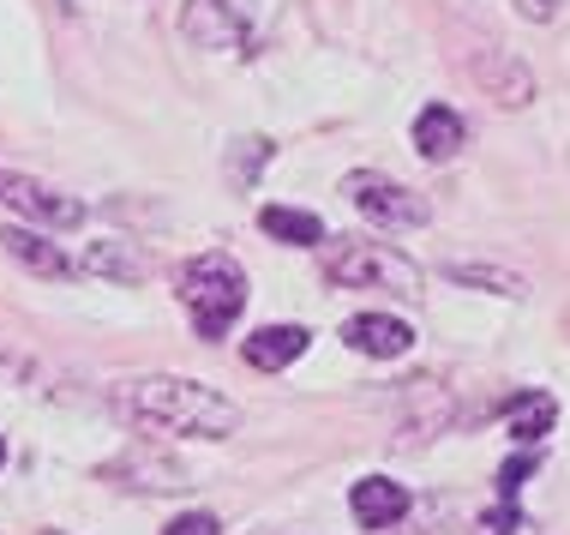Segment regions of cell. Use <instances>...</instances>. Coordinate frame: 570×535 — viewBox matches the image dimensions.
Segmentation results:
<instances>
[{
  "mask_svg": "<svg viewBox=\"0 0 570 535\" xmlns=\"http://www.w3.org/2000/svg\"><path fill=\"white\" fill-rule=\"evenodd\" d=\"M163 535H223V524H217L210 512H180V517H175V524H168Z\"/></svg>",
  "mask_w": 570,
  "mask_h": 535,
  "instance_id": "e0dca14e",
  "label": "cell"
},
{
  "mask_svg": "<svg viewBox=\"0 0 570 535\" xmlns=\"http://www.w3.org/2000/svg\"><path fill=\"white\" fill-rule=\"evenodd\" d=\"M552 421H559V397L552 391H522L511 403V439L517 446H541L552 434Z\"/></svg>",
  "mask_w": 570,
  "mask_h": 535,
  "instance_id": "9a60e30c",
  "label": "cell"
},
{
  "mask_svg": "<svg viewBox=\"0 0 570 535\" xmlns=\"http://www.w3.org/2000/svg\"><path fill=\"white\" fill-rule=\"evenodd\" d=\"M132 421L157 427V434H180V439H228L240 427V403L223 397L217 386H198V379H180V373H150V379H132L120 391Z\"/></svg>",
  "mask_w": 570,
  "mask_h": 535,
  "instance_id": "6da1fadb",
  "label": "cell"
},
{
  "mask_svg": "<svg viewBox=\"0 0 570 535\" xmlns=\"http://www.w3.org/2000/svg\"><path fill=\"white\" fill-rule=\"evenodd\" d=\"M348 506H354V517H361L366 529H391V524H403V517H409L414 494L403 481H391V476H366V481H354Z\"/></svg>",
  "mask_w": 570,
  "mask_h": 535,
  "instance_id": "9c48e42d",
  "label": "cell"
},
{
  "mask_svg": "<svg viewBox=\"0 0 570 535\" xmlns=\"http://www.w3.org/2000/svg\"><path fill=\"white\" fill-rule=\"evenodd\" d=\"M180 308L193 313V331L205 343H223L246 313V265L235 253H198L180 265Z\"/></svg>",
  "mask_w": 570,
  "mask_h": 535,
  "instance_id": "7a4b0ae2",
  "label": "cell"
},
{
  "mask_svg": "<svg viewBox=\"0 0 570 535\" xmlns=\"http://www.w3.org/2000/svg\"><path fill=\"white\" fill-rule=\"evenodd\" d=\"M0 198H7L19 217H30L37 228H79V223H85V205H79V198L42 187V181H30V175H0Z\"/></svg>",
  "mask_w": 570,
  "mask_h": 535,
  "instance_id": "5b68a950",
  "label": "cell"
},
{
  "mask_svg": "<svg viewBox=\"0 0 570 535\" xmlns=\"http://www.w3.org/2000/svg\"><path fill=\"white\" fill-rule=\"evenodd\" d=\"M343 343L354 349V356H373V361H396L414 349V325L396 313H354L343 325Z\"/></svg>",
  "mask_w": 570,
  "mask_h": 535,
  "instance_id": "52a82bcc",
  "label": "cell"
},
{
  "mask_svg": "<svg viewBox=\"0 0 570 535\" xmlns=\"http://www.w3.org/2000/svg\"><path fill=\"white\" fill-rule=\"evenodd\" d=\"M462 139H469V127H462L456 109H444V103H426L421 115H414V150H421L426 163H451Z\"/></svg>",
  "mask_w": 570,
  "mask_h": 535,
  "instance_id": "7c38bea8",
  "label": "cell"
},
{
  "mask_svg": "<svg viewBox=\"0 0 570 535\" xmlns=\"http://www.w3.org/2000/svg\"><path fill=\"white\" fill-rule=\"evenodd\" d=\"M306 343H313V331H306V325H265V331H253V338L240 343V356L253 361L258 373H276V367L301 361Z\"/></svg>",
  "mask_w": 570,
  "mask_h": 535,
  "instance_id": "4fadbf2b",
  "label": "cell"
},
{
  "mask_svg": "<svg viewBox=\"0 0 570 535\" xmlns=\"http://www.w3.org/2000/svg\"><path fill=\"white\" fill-rule=\"evenodd\" d=\"M258 228L276 241H288V247H325V223H318L313 211H295V205H265L258 211Z\"/></svg>",
  "mask_w": 570,
  "mask_h": 535,
  "instance_id": "2e32d148",
  "label": "cell"
},
{
  "mask_svg": "<svg viewBox=\"0 0 570 535\" xmlns=\"http://www.w3.org/2000/svg\"><path fill=\"white\" fill-rule=\"evenodd\" d=\"M180 30L198 49H240L246 42V0H187Z\"/></svg>",
  "mask_w": 570,
  "mask_h": 535,
  "instance_id": "8992f818",
  "label": "cell"
},
{
  "mask_svg": "<svg viewBox=\"0 0 570 535\" xmlns=\"http://www.w3.org/2000/svg\"><path fill=\"white\" fill-rule=\"evenodd\" d=\"M79 265L90 271V278H109V283H145L150 271H157L138 241H120V235H115V241H90Z\"/></svg>",
  "mask_w": 570,
  "mask_h": 535,
  "instance_id": "30bf717a",
  "label": "cell"
},
{
  "mask_svg": "<svg viewBox=\"0 0 570 535\" xmlns=\"http://www.w3.org/2000/svg\"><path fill=\"white\" fill-rule=\"evenodd\" d=\"M469 72H474V85H481L492 103H504V109H522V103L534 97V72L522 67L517 55H504V49H481L469 60Z\"/></svg>",
  "mask_w": 570,
  "mask_h": 535,
  "instance_id": "ba28073f",
  "label": "cell"
},
{
  "mask_svg": "<svg viewBox=\"0 0 570 535\" xmlns=\"http://www.w3.org/2000/svg\"><path fill=\"white\" fill-rule=\"evenodd\" d=\"M325 278L336 289H379V295H403V301L421 295V265H414L409 253L384 247V241H366V235H336L331 241Z\"/></svg>",
  "mask_w": 570,
  "mask_h": 535,
  "instance_id": "3957f363",
  "label": "cell"
},
{
  "mask_svg": "<svg viewBox=\"0 0 570 535\" xmlns=\"http://www.w3.org/2000/svg\"><path fill=\"white\" fill-rule=\"evenodd\" d=\"M0 469H7V439H0Z\"/></svg>",
  "mask_w": 570,
  "mask_h": 535,
  "instance_id": "ffe728a7",
  "label": "cell"
},
{
  "mask_svg": "<svg viewBox=\"0 0 570 535\" xmlns=\"http://www.w3.org/2000/svg\"><path fill=\"white\" fill-rule=\"evenodd\" d=\"M529 469H534V457H517V464H504V469H499V487H504V494H517Z\"/></svg>",
  "mask_w": 570,
  "mask_h": 535,
  "instance_id": "ac0fdd59",
  "label": "cell"
},
{
  "mask_svg": "<svg viewBox=\"0 0 570 535\" xmlns=\"http://www.w3.org/2000/svg\"><path fill=\"white\" fill-rule=\"evenodd\" d=\"M522 7V19H534V25H547L552 12H559V0H517Z\"/></svg>",
  "mask_w": 570,
  "mask_h": 535,
  "instance_id": "d6986e66",
  "label": "cell"
},
{
  "mask_svg": "<svg viewBox=\"0 0 570 535\" xmlns=\"http://www.w3.org/2000/svg\"><path fill=\"white\" fill-rule=\"evenodd\" d=\"M0 247H7L12 259H19L24 271H37V278H72V259L55 247L42 228H24V223H7L0 228Z\"/></svg>",
  "mask_w": 570,
  "mask_h": 535,
  "instance_id": "8fae6325",
  "label": "cell"
},
{
  "mask_svg": "<svg viewBox=\"0 0 570 535\" xmlns=\"http://www.w3.org/2000/svg\"><path fill=\"white\" fill-rule=\"evenodd\" d=\"M343 193H348V205L361 211V217H373L384 228H421L426 217H433V205H426L414 187H403V181H391V175H373V169H354L343 181Z\"/></svg>",
  "mask_w": 570,
  "mask_h": 535,
  "instance_id": "277c9868",
  "label": "cell"
},
{
  "mask_svg": "<svg viewBox=\"0 0 570 535\" xmlns=\"http://www.w3.org/2000/svg\"><path fill=\"white\" fill-rule=\"evenodd\" d=\"M451 283H469V289H487V295H504V301H522L529 295V278L522 271H504V265H481V259H451L444 265Z\"/></svg>",
  "mask_w": 570,
  "mask_h": 535,
  "instance_id": "5bb4252c",
  "label": "cell"
}]
</instances>
